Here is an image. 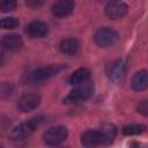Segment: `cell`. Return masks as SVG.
Here are the masks:
<instances>
[{"instance_id":"obj_17","label":"cell","mask_w":148,"mask_h":148,"mask_svg":"<svg viewBox=\"0 0 148 148\" xmlns=\"http://www.w3.org/2000/svg\"><path fill=\"white\" fill-rule=\"evenodd\" d=\"M145 130H146V127L143 125H140V124H131V125H127V126H125L123 128V133L125 135H136V134L142 133Z\"/></svg>"},{"instance_id":"obj_5","label":"cell","mask_w":148,"mask_h":148,"mask_svg":"<svg viewBox=\"0 0 148 148\" xmlns=\"http://www.w3.org/2000/svg\"><path fill=\"white\" fill-rule=\"evenodd\" d=\"M94 40L97 45L102 47H108L113 45L118 40V34L111 28H101L94 35Z\"/></svg>"},{"instance_id":"obj_2","label":"cell","mask_w":148,"mask_h":148,"mask_svg":"<svg viewBox=\"0 0 148 148\" xmlns=\"http://www.w3.org/2000/svg\"><path fill=\"white\" fill-rule=\"evenodd\" d=\"M43 117H35L29 119L25 123L20 124L18 126H16L12 133H10V139L14 141H20V140H24L25 138H28L37 127L38 125L42 123Z\"/></svg>"},{"instance_id":"obj_20","label":"cell","mask_w":148,"mask_h":148,"mask_svg":"<svg viewBox=\"0 0 148 148\" xmlns=\"http://www.w3.org/2000/svg\"><path fill=\"white\" fill-rule=\"evenodd\" d=\"M136 110H138L139 113L148 117V101L143 99V101L139 102V104L136 105Z\"/></svg>"},{"instance_id":"obj_18","label":"cell","mask_w":148,"mask_h":148,"mask_svg":"<svg viewBox=\"0 0 148 148\" xmlns=\"http://www.w3.org/2000/svg\"><path fill=\"white\" fill-rule=\"evenodd\" d=\"M18 24H20V22L16 17H3L1 20L2 29H15Z\"/></svg>"},{"instance_id":"obj_11","label":"cell","mask_w":148,"mask_h":148,"mask_svg":"<svg viewBox=\"0 0 148 148\" xmlns=\"http://www.w3.org/2000/svg\"><path fill=\"white\" fill-rule=\"evenodd\" d=\"M81 143L84 147H97L103 145V138L101 131L89 130L81 135Z\"/></svg>"},{"instance_id":"obj_19","label":"cell","mask_w":148,"mask_h":148,"mask_svg":"<svg viewBox=\"0 0 148 148\" xmlns=\"http://www.w3.org/2000/svg\"><path fill=\"white\" fill-rule=\"evenodd\" d=\"M16 7V0H0V8L3 13L10 12L15 9Z\"/></svg>"},{"instance_id":"obj_10","label":"cell","mask_w":148,"mask_h":148,"mask_svg":"<svg viewBox=\"0 0 148 148\" xmlns=\"http://www.w3.org/2000/svg\"><path fill=\"white\" fill-rule=\"evenodd\" d=\"M49 28L42 21H34L25 27V34L31 38H43L47 35Z\"/></svg>"},{"instance_id":"obj_4","label":"cell","mask_w":148,"mask_h":148,"mask_svg":"<svg viewBox=\"0 0 148 148\" xmlns=\"http://www.w3.org/2000/svg\"><path fill=\"white\" fill-rule=\"evenodd\" d=\"M67 138V130L64 126H54L43 134V140L47 146H59Z\"/></svg>"},{"instance_id":"obj_1","label":"cell","mask_w":148,"mask_h":148,"mask_svg":"<svg viewBox=\"0 0 148 148\" xmlns=\"http://www.w3.org/2000/svg\"><path fill=\"white\" fill-rule=\"evenodd\" d=\"M65 67L62 65H51L47 67H42L36 71H32L27 75V82L29 83H36V82H43L45 80H49L53 76H56L59 72H61Z\"/></svg>"},{"instance_id":"obj_9","label":"cell","mask_w":148,"mask_h":148,"mask_svg":"<svg viewBox=\"0 0 148 148\" xmlns=\"http://www.w3.org/2000/svg\"><path fill=\"white\" fill-rule=\"evenodd\" d=\"M74 7V0H57L52 6V13L57 17H65L73 12Z\"/></svg>"},{"instance_id":"obj_13","label":"cell","mask_w":148,"mask_h":148,"mask_svg":"<svg viewBox=\"0 0 148 148\" xmlns=\"http://www.w3.org/2000/svg\"><path fill=\"white\" fill-rule=\"evenodd\" d=\"M132 88L134 90L141 91L148 88V71H139L136 72L131 81Z\"/></svg>"},{"instance_id":"obj_3","label":"cell","mask_w":148,"mask_h":148,"mask_svg":"<svg viewBox=\"0 0 148 148\" xmlns=\"http://www.w3.org/2000/svg\"><path fill=\"white\" fill-rule=\"evenodd\" d=\"M92 92H94V84L89 80L84 83L76 86V88L73 89L68 94V96L64 99V102L65 103H79V102L88 99L92 95Z\"/></svg>"},{"instance_id":"obj_14","label":"cell","mask_w":148,"mask_h":148,"mask_svg":"<svg viewBox=\"0 0 148 148\" xmlns=\"http://www.w3.org/2000/svg\"><path fill=\"white\" fill-rule=\"evenodd\" d=\"M89 80H90V72L87 68L82 67V68L76 69L73 74H71V76L68 79V83L72 86H79Z\"/></svg>"},{"instance_id":"obj_12","label":"cell","mask_w":148,"mask_h":148,"mask_svg":"<svg viewBox=\"0 0 148 148\" xmlns=\"http://www.w3.org/2000/svg\"><path fill=\"white\" fill-rule=\"evenodd\" d=\"M1 44H2L3 49H6L8 51H17L22 47L23 40H22L21 36L16 35V34H10V35H5L2 37Z\"/></svg>"},{"instance_id":"obj_7","label":"cell","mask_w":148,"mask_h":148,"mask_svg":"<svg viewBox=\"0 0 148 148\" xmlns=\"http://www.w3.org/2000/svg\"><path fill=\"white\" fill-rule=\"evenodd\" d=\"M128 10L127 5L121 0H111L105 6V14L112 20H118L126 15Z\"/></svg>"},{"instance_id":"obj_6","label":"cell","mask_w":148,"mask_h":148,"mask_svg":"<svg viewBox=\"0 0 148 148\" xmlns=\"http://www.w3.org/2000/svg\"><path fill=\"white\" fill-rule=\"evenodd\" d=\"M106 75L113 83H121L126 76V66L121 59L114 60L106 66Z\"/></svg>"},{"instance_id":"obj_21","label":"cell","mask_w":148,"mask_h":148,"mask_svg":"<svg viewBox=\"0 0 148 148\" xmlns=\"http://www.w3.org/2000/svg\"><path fill=\"white\" fill-rule=\"evenodd\" d=\"M46 0H25V3L28 7H31V8H38L40 6H43L45 3Z\"/></svg>"},{"instance_id":"obj_16","label":"cell","mask_w":148,"mask_h":148,"mask_svg":"<svg viewBox=\"0 0 148 148\" xmlns=\"http://www.w3.org/2000/svg\"><path fill=\"white\" fill-rule=\"evenodd\" d=\"M102 133V138H103V145H109L111 143L117 134V128L113 124H105L102 126V128L99 130Z\"/></svg>"},{"instance_id":"obj_15","label":"cell","mask_w":148,"mask_h":148,"mask_svg":"<svg viewBox=\"0 0 148 148\" xmlns=\"http://www.w3.org/2000/svg\"><path fill=\"white\" fill-rule=\"evenodd\" d=\"M59 49L64 54L73 56L79 50V42L74 38H66V39L61 40V43L59 45Z\"/></svg>"},{"instance_id":"obj_8","label":"cell","mask_w":148,"mask_h":148,"mask_svg":"<svg viewBox=\"0 0 148 148\" xmlns=\"http://www.w3.org/2000/svg\"><path fill=\"white\" fill-rule=\"evenodd\" d=\"M40 103V96L36 92H29L23 95L17 102V109L21 112H30L35 110Z\"/></svg>"}]
</instances>
